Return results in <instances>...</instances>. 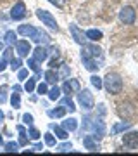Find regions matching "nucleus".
<instances>
[{
    "mask_svg": "<svg viewBox=\"0 0 138 156\" xmlns=\"http://www.w3.org/2000/svg\"><path fill=\"white\" fill-rule=\"evenodd\" d=\"M31 38H33L38 45H42V44H43V45H45V44H50L49 33H45L43 30H36V31H35V35L31 37Z\"/></svg>",
    "mask_w": 138,
    "mask_h": 156,
    "instance_id": "obj_11",
    "label": "nucleus"
},
{
    "mask_svg": "<svg viewBox=\"0 0 138 156\" xmlns=\"http://www.w3.org/2000/svg\"><path fill=\"white\" fill-rule=\"evenodd\" d=\"M83 50L86 52V54H90L92 57H102V49H100L99 45H95V44H85L83 45Z\"/></svg>",
    "mask_w": 138,
    "mask_h": 156,
    "instance_id": "obj_10",
    "label": "nucleus"
},
{
    "mask_svg": "<svg viewBox=\"0 0 138 156\" xmlns=\"http://www.w3.org/2000/svg\"><path fill=\"white\" fill-rule=\"evenodd\" d=\"M81 61H83V64H85V68L88 69V71H97V59L95 57H92L90 54H86L85 50L81 52Z\"/></svg>",
    "mask_w": 138,
    "mask_h": 156,
    "instance_id": "obj_9",
    "label": "nucleus"
},
{
    "mask_svg": "<svg viewBox=\"0 0 138 156\" xmlns=\"http://www.w3.org/2000/svg\"><path fill=\"white\" fill-rule=\"evenodd\" d=\"M7 92H9V87L7 85H2L0 87V104H4L7 101Z\"/></svg>",
    "mask_w": 138,
    "mask_h": 156,
    "instance_id": "obj_27",
    "label": "nucleus"
},
{
    "mask_svg": "<svg viewBox=\"0 0 138 156\" xmlns=\"http://www.w3.org/2000/svg\"><path fill=\"white\" fill-rule=\"evenodd\" d=\"M36 16H38V19L43 24H47L50 30H54V31H59V24H57V21H55V17L50 14L49 11H43V9H38L36 11Z\"/></svg>",
    "mask_w": 138,
    "mask_h": 156,
    "instance_id": "obj_3",
    "label": "nucleus"
},
{
    "mask_svg": "<svg viewBox=\"0 0 138 156\" xmlns=\"http://www.w3.org/2000/svg\"><path fill=\"white\" fill-rule=\"evenodd\" d=\"M35 31H36V28L31 26V24H21V26L17 28V33L22 35V37H28V38H31L35 35Z\"/></svg>",
    "mask_w": 138,
    "mask_h": 156,
    "instance_id": "obj_13",
    "label": "nucleus"
},
{
    "mask_svg": "<svg viewBox=\"0 0 138 156\" xmlns=\"http://www.w3.org/2000/svg\"><path fill=\"white\" fill-rule=\"evenodd\" d=\"M17 130H19V132H26V128L22 127V125H17Z\"/></svg>",
    "mask_w": 138,
    "mask_h": 156,
    "instance_id": "obj_46",
    "label": "nucleus"
},
{
    "mask_svg": "<svg viewBox=\"0 0 138 156\" xmlns=\"http://www.w3.org/2000/svg\"><path fill=\"white\" fill-rule=\"evenodd\" d=\"M21 85H14V92H17V94H19V92H21Z\"/></svg>",
    "mask_w": 138,
    "mask_h": 156,
    "instance_id": "obj_45",
    "label": "nucleus"
},
{
    "mask_svg": "<svg viewBox=\"0 0 138 156\" xmlns=\"http://www.w3.org/2000/svg\"><path fill=\"white\" fill-rule=\"evenodd\" d=\"M2 120H4V113L0 111V122H2Z\"/></svg>",
    "mask_w": 138,
    "mask_h": 156,
    "instance_id": "obj_47",
    "label": "nucleus"
},
{
    "mask_svg": "<svg viewBox=\"0 0 138 156\" xmlns=\"http://www.w3.org/2000/svg\"><path fill=\"white\" fill-rule=\"evenodd\" d=\"M45 80H47V83H57V80H59V73L54 71V69H49V71L45 73Z\"/></svg>",
    "mask_w": 138,
    "mask_h": 156,
    "instance_id": "obj_18",
    "label": "nucleus"
},
{
    "mask_svg": "<svg viewBox=\"0 0 138 156\" xmlns=\"http://www.w3.org/2000/svg\"><path fill=\"white\" fill-rule=\"evenodd\" d=\"M16 52L19 57H28V54L31 52V45L28 40H16Z\"/></svg>",
    "mask_w": 138,
    "mask_h": 156,
    "instance_id": "obj_6",
    "label": "nucleus"
},
{
    "mask_svg": "<svg viewBox=\"0 0 138 156\" xmlns=\"http://www.w3.org/2000/svg\"><path fill=\"white\" fill-rule=\"evenodd\" d=\"M12 54H14V50H12L11 47H9V49H5V52H4V59H5V61H11Z\"/></svg>",
    "mask_w": 138,
    "mask_h": 156,
    "instance_id": "obj_38",
    "label": "nucleus"
},
{
    "mask_svg": "<svg viewBox=\"0 0 138 156\" xmlns=\"http://www.w3.org/2000/svg\"><path fill=\"white\" fill-rule=\"evenodd\" d=\"M78 102H79V106L83 108V109H86V111H90V109H93V94L90 92L88 89H83L79 90V94H78Z\"/></svg>",
    "mask_w": 138,
    "mask_h": 156,
    "instance_id": "obj_2",
    "label": "nucleus"
},
{
    "mask_svg": "<svg viewBox=\"0 0 138 156\" xmlns=\"http://www.w3.org/2000/svg\"><path fill=\"white\" fill-rule=\"evenodd\" d=\"M64 115H66V108L64 106H59V108H55V109H52V111H49L50 118H62Z\"/></svg>",
    "mask_w": 138,
    "mask_h": 156,
    "instance_id": "obj_20",
    "label": "nucleus"
},
{
    "mask_svg": "<svg viewBox=\"0 0 138 156\" xmlns=\"http://www.w3.org/2000/svg\"><path fill=\"white\" fill-rule=\"evenodd\" d=\"M47 57H49V50L45 49V47H42V45H38V47L33 50V59H36L38 62L47 61Z\"/></svg>",
    "mask_w": 138,
    "mask_h": 156,
    "instance_id": "obj_12",
    "label": "nucleus"
},
{
    "mask_svg": "<svg viewBox=\"0 0 138 156\" xmlns=\"http://www.w3.org/2000/svg\"><path fill=\"white\" fill-rule=\"evenodd\" d=\"M28 135H29V139H33V140H38L40 139V132L36 130V128H33L31 125H29V130H28Z\"/></svg>",
    "mask_w": 138,
    "mask_h": 156,
    "instance_id": "obj_28",
    "label": "nucleus"
},
{
    "mask_svg": "<svg viewBox=\"0 0 138 156\" xmlns=\"http://www.w3.org/2000/svg\"><path fill=\"white\" fill-rule=\"evenodd\" d=\"M28 68H29V69H33V71H36L40 75V66H38V61H36V59H33V57H31V59H28Z\"/></svg>",
    "mask_w": 138,
    "mask_h": 156,
    "instance_id": "obj_26",
    "label": "nucleus"
},
{
    "mask_svg": "<svg viewBox=\"0 0 138 156\" xmlns=\"http://www.w3.org/2000/svg\"><path fill=\"white\" fill-rule=\"evenodd\" d=\"M62 128L67 130V132H74L78 128V120L76 118H66V120L62 122Z\"/></svg>",
    "mask_w": 138,
    "mask_h": 156,
    "instance_id": "obj_15",
    "label": "nucleus"
},
{
    "mask_svg": "<svg viewBox=\"0 0 138 156\" xmlns=\"http://www.w3.org/2000/svg\"><path fill=\"white\" fill-rule=\"evenodd\" d=\"M11 104H12L14 109H19V108H21V97H19L17 92H14V94L11 95Z\"/></svg>",
    "mask_w": 138,
    "mask_h": 156,
    "instance_id": "obj_24",
    "label": "nucleus"
},
{
    "mask_svg": "<svg viewBox=\"0 0 138 156\" xmlns=\"http://www.w3.org/2000/svg\"><path fill=\"white\" fill-rule=\"evenodd\" d=\"M50 4H54V5H57V7H62L64 5V0H49Z\"/></svg>",
    "mask_w": 138,
    "mask_h": 156,
    "instance_id": "obj_42",
    "label": "nucleus"
},
{
    "mask_svg": "<svg viewBox=\"0 0 138 156\" xmlns=\"http://www.w3.org/2000/svg\"><path fill=\"white\" fill-rule=\"evenodd\" d=\"M36 92H38L40 95L47 94V92H49V89H47V83H40L38 87H36Z\"/></svg>",
    "mask_w": 138,
    "mask_h": 156,
    "instance_id": "obj_35",
    "label": "nucleus"
},
{
    "mask_svg": "<svg viewBox=\"0 0 138 156\" xmlns=\"http://www.w3.org/2000/svg\"><path fill=\"white\" fill-rule=\"evenodd\" d=\"M17 78H19V80H26V78H28V69H26V68H22V69L19 68V73H17Z\"/></svg>",
    "mask_w": 138,
    "mask_h": 156,
    "instance_id": "obj_37",
    "label": "nucleus"
},
{
    "mask_svg": "<svg viewBox=\"0 0 138 156\" xmlns=\"http://www.w3.org/2000/svg\"><path fill=\"white\" fill-rule=\"evenodd\" d=\"M71 149H72L71 142H64V144H61L59 147H57V151H59V153H67V151H71Z\"/></svg>",
    "mask_w": 138,
    "mask_h": 156,
    "instance_id": "obj_34",
    "label": "nucleus"
},
{
    "mask_svg": "<svg viewBox=\"0 0 138 156\" xmlns=\"http://www.w3.org/2000/svg\"><path fill=\"white\" fill-rule=\"evenodd\" d=\"M45 144L50 146V147H54V146H55V137L50 134V132H47V134H45Z\"/></svg>",
    "mask_w": 138,
    "mask_h": 156,
    "instance_id": "obj_33",
    "label": "nucleus"
},
{
    "mask_svg": "<svg viewBox=\"0 0 138 156\" xmlns=\"http://www.w3.org/2000/svg\"><path fill=\"white\" fill-rule=\"evenodd\" d=\"M67 85H69L71 92H79V82L78 80H67Z\"/></svg>",
    "mask_w": 138,
    "mask_h": 156,
    "instance_id": "obj_32",
    "label": "nucleus"
},
{
    "mask_svg": "<svg viewBox=\"0 0 138 156\" xmlns=\"http://www.w3.org/2000/svg\"><path fill=\"white\" fill-rule=\"evenodd\" d=\"M85 35H86V38L92 40V42H97V40L102 38V31H100V30H88Z\"/></svg>",
    "mask_w": 138,
    "mask_h": 156,
    "instance_id": "obj_19",
    "label": "nucleus"
},
{
    "mask_svg": "<svg viewBox=\"0 0 138 156\" xmlns=\"http://www.w3.org/2000/svg\"><path fill=\"white\" fill-rule=\"evenodd\" d=\"M90 82H92V85H93V87H95L97 90L102 89V78H99L97 75H93V76L90 78Z\"/></svg>",
    "mask_w": 138,
    "mask_h": 156,
    "instance_id": "obj_31",
    "label": "nucleus"
},
{
    "mask_svg": "<svg viewBox=\"0 0 138 156\" xmlns=\"http://www.w3.org/2000/svg\"><path fill=\"white\" fill-rule=\"evenodd\" d=\"M24 16H26V5H24L22 2H17L16 5L12 7L11 17L14 19V21H19V19H22Z\"/></svg>",
    "mask_w": 138,
    "mask_h": 156,
    "instance_id": "obj_8",
    "label": "nucleus"
},
{
    "mask_svg": "<svg viewBox=\"0 0 138 156\" xmlns=\"http://www.w3.org/2000/svg\"><path fill=\"white\" fill-rule=\"evenodd\" d=\"M62 90H64V94H67V95L71 94V89H69V85H67V82H66L64 85H62Z\"/></svg>",
    "mask_w": 138,
    "mask_h": 156,
    "instance_id": "obj_43",
    "label": "nucleus"
},
{
    "mask_svg": "<svg viewBox=\"0 0 138 156\" xmlns=\"http://www.w3.org/2000/svg\"><path fill=\"white\" fill-rule=\"evenodd\" d=\"M67 75H69V68H67L66 64H62V71H61V75H59V78H66Z\"/></svg>",
    "mask_w": 138,
    "mask_h": 156,
    "instance_id": "obj_40",
    "label": "nucleus"
},
{
    "mask_svg": "<svg viewBox=\"0 0 138 156\" xmlns=\"http://www.w3.org/2000/svg\"><path fill=\"white\" fill-rule=\"evenodd\" d=\"M83 146L90 151H99V146H97V140L92 137V135H85L83 137Z\"/></svg>",
    "mask_w": 138,
    "mask_h": 156,
    "instance_id": "obj_14",
    "label": "nucleus"
},
{
    "mask_svg": "<svg viewBox=\"0 0 138 156\" xmlns=\"http://www.w3.org/2000/svg\"><path fill=\"white\" fill-rule=\"evenodd\" d=\"M9 64H11L12 71H16V69H19V68L22 66V62H21V59H19V57H16V59H14V57H12L11 61H9Z\"/></svg>",
    "mask_w": 138,
    "mask_h": 156,
    "instance_id": "obj_29",
    "label": "nucleus"
},
{
    "mask_svg": "<svg viewBox=\"0 0 138 156\" xmlns=\"http://www.w3.org/2000/svg\"><path fill=\"white\" fill-rule=\"evenodd\" d=\"M26 144H28L26 132H19V146H26Z\"/></svg>",
    "mask_w": 138,
    "mask_h": 156,
    "instance_id": "obj_36",
    "label": "nucleus"
},
{
    "mask_svg": "<svg viewBox=\"0 0 138 156\" xmlns=\"http://www.w3.org/2000/svg\"><path fill=\"white\" fill-rule=\"evenodd\" d=\"M33 149H35V151H42V149H43V146H42V144H35Z\"/></svg>",
    "mask_w": 138,
    "mask_h": 156,
    "instance_id": "obj_44",
    "label": "nucleus"
},
{
    "mask_svg": "<svg viewBox=\"0 0 138 156\" xmlns=\"http://www.w3.org/2000/svg\"><path fill=\"white\" fill-rule=\"evenodd\" d=\"M69 31H71V35H72V38H74V42H76V44H79V45H85L86 44V35L83 33L81 30L78 28L76 24H71V26H69Z\"/></svg>",
    "mask_w": 138,
    "mask_h": 156,
    "instance_id": "obj_7",
    "label": "nucleus"
},
{
    "mask_svg": "<svg viewBox=\"0 0 138 156\" xmlns=\"http://www.w3.org/2000/svg\"><path fill=\"white\" fill-rule=\"evenodd\" d=\"M22 122L26 123V125H33V116H31V115H24V116H22Z\"/></svg>",
    "mask_w": 138,
    "mask_h": 156,
    "instance_id": "obj_39",
    "label": "nucleus"
},
{
    "mask_svg": "<svg viewBox=\"0 0 138 156\" xmlns=\"http://www.w3.org/2000/svg\"><path fill=\"white\" fill-rule=\"evenodd\" d=\"M0 144H4V140H2V135H0Z\"/></svg>",
    "mask_w": 138,
    "mask_h": 156,
    "instance_id": "obj_48",
    "label": "nucleus"
},
{
    "mask_svg": "<svg viewBox=\"0 0 138 156\" xmlns=\"http://www.w3.org/2000/svg\"><path fill=\"white\" fill-rule=\"evenodd\" d=\"M135 19H136V12H135L133 7L126 5L119 11V21L121 23H124V24H133Z\"/></svg>",
    "mask_w": 138,
    "mask_h": 156,
    "instance_id": "obj_4",
    "label": "nucleus"
},
{
    "mask_svg": "<svg viewBox=\"0 0 138 156\" xmlns=\"http://www.w3.org/2000/svg\"><path fill=\"white\" fill-rule=\"evenodd\" d=\"M102 87H105V90L112 95L121 94L123 90V78L117 75V73H107L102 82Z\"/></svg>",
    "mask_w": 138,
    "mask_h": 156,
    "instance_id": "obj_1",
    "label": "nucleus"
},
{
    "mask_svg": "<svg viewBox=\"0 0 138 156\" xmlns=\"http://www.w3.org/2000/svg\"><path fill=\"white\" fill-rule=\"evenodd\" d=\"M2 47H4V42H0V49H2Z\"/></svg>",
    "mask_w": 138,
    "mask_h": 156,
    "instance_id": "obj_49",
    "label": "nucleus"
},
{
    "mask_svg": "<svg viewBox=\"0 0 138 156\" xmlns=\"http://www.w3.org/2000/svg\"><path fill=\"white\" fill-rule=\"evenodd\" d=\"M4 147H5L7 153H16V151L19 149V144H17V142H7Z\"/></svg>",
    "mask_w": 138,
    "mask_h": 156,
    "instance_id": "obj_30",
    "label": "nucleus"
},
{
    "mask_svg": "<svg viewBox=\"0 0 138 156\" xmlns=\"http://www.w3.org/2000/svg\"><path fill=\"white\" fill-rule=\"evenodd\" d=\"M50 128H52V130H54V134H55V137H59V139H67V130H64V128L62 127H59V125H50Z\"/></svg>",
    "mask_w": 138,
    "mask_h": 156,
    "instance_id": "obj_16",
    "label": "nucleus"
},
{
    "mask_svg": "<svg viewBox=\"0 0 138 156\" xmlns=\"http://www.w3.org/2000/svg\"><path fill=\"white\" fill-rule=\"evenodd\" d=\"M62 106L66 108V109H69V111H76V108H74V102L71 101V97H69V95H66V97L62 99Z\"/></svg>",
    "mask_w": 138,
    "mask_h": 156,
    "instance_id": "obj_25",
    "label": "nucleus"
},
{
    "mask_svg": "<svg viewBox=\"0 0 138 156\" xmlns=\"http://www.w3.org/2000/svg\"><path fill=\"white\" fill-rule=\"evenodd\" d=\"M4 40H5L7 45H14L16 44V40H17V33L16 31H12V30H9V31L5 33V37H4Z\"/></svg>",
    "mask_w": 138,
    "mask_h": 156,
    "instance_id": "obj_21",
    "label": "nucleus"
},
{
    "mask_svg": "<svg viewBox=\"0 0 138 156\" xmlns=\"http://www.w3.org/2000/svg\"><path fill=\"white\" fill-rule=\"evenodd\" d=\"M128 128H131V122H121V123H116L112 127V134H119V132H124Z\"/></svg>",
    "mask_w": 138,
    "mask_h": 156,
    "instance_id": "obj_17",
    "label": "nucleus"
},
{
    "mask_svg": "<svg viewBox=\"0 0 138 156\" xmlns=\"http://www.w3.org/2000/svg\"><path fill=\"white\" fill-rule=\"evenodd\" d=\"M47 94H49L50 101H57L59 97H61V89H59V87H54V89H50Z\"/></svg>",
    "mask_w": 138,
    "mask_h": 156,
    "instance_id": "obj_23",
    "label": "nucleus"
},
{
    "mask_svg": "<svg viewBox=\"0 0 138 156\" xmlns=\"http://www.w3.org/2000/svg\"><path fill=\"white\" fill-rule=\"evenodd\" d=\"M123 144L126 149H136L138 147V132H128L123 135Z\"/></svg>",
    "mask_w": 138,
    "mask_h": 156,
    "instance_id": "obj_5",
    "label": "nucleus"
},
{
    "mask_svg": "<svg viewBox=\"0 0 138 156\" xmlns=\"http://www.w3.org/2000/svg\"><path fill=\"white\" fill-rule=\"evenodd\" d=\"M35 87H36V78H35V76L28 78L26 85H24V90H26L28 94H29V92H33V90H35Z\"/></svg>",
    "mask_w": 138,
    "mask_h": 156,
    "instance_id": "obj_22",
    "label": "nucleus"
},
{
    "mask_svg": "<svg viewBox=\"0 0 138 156\" xmlns=\"http://www.w3.org/2000/svg\"><path fill=\"white\" fill-rule=\"evenodd\" d=\"M5 68H7V61H5V59H4V57H0V73L4 71Z\"/></svg>",
    "mask_w": 138,
    "mask_h": 156,
    "instance_id": "obj_41",
    "label": "nucleus"
}]
</instances>
